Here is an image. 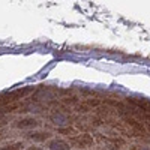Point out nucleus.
Wrapping results in <instances>:
<instances>
[{
  "instance_id": "nucleus-4",
  "label": "nucleus",
  "mask_w": 150,
  "mask_h": 150,
  "mask_svg": "<svg viewBox=\"0 0 150 150\" xmlns=\"http://www.w3.org/2000/svg\"><path fill=\"white\" fill-rule=\"evenodd\" d=\"M38 120L36 119H33V117H26V119H21V120H18L17 122V128H21V129H24V128H35V126H38Z\"/></svg>"
},
{
  "instance_id": "nucleus-10",
  "label": "nucleus",
  "mask_w": 150,
  "mask_h": 150,
  "mask_svg": "<svg viewBox=\"0 0 150 150\" xmlns=\"http://www.w3.org/2000/svg\"><path fill=\"white\" fill-rule=\"evenodd\" d=\"M75 101H77L75 98H68V99H65V102H66V104H74Z\"/></svg>"
},
{
  "instance_id": "nucleus-5",
  "label": "nucleus",
  "mask_w": 150,
  "mask_h": 150,
  "mask_svg": "<svg viewBox=\"0 0 150 150\" xmlns=\"http://www.w3.org/2000/svg\"><path fill=\"white\" fill-rule=\"evenodd\" d=\"M48 147H50V150H69L71 149V146L63 140H53L48 144Z\"/></svg>"
},
{
  "instance_id": "nucleus-1",
  "label": "nucleus",
  "mask_w": 150,
  "mask_h": 150,
  "mask_svg": "<svg viewBox=\"0 0 150 150\" xmlns=\"http://www.w3.org/2000/svg\"><path fill=\"white\" fill-rule=\"evenodd\" d=\"M30 92H33V87H23V89H18V90H14L11 93H5L0 96V105H5V104H9V102H15L18 99L24 98L26 95H29Z\"/></svg>"
},
{
  "instance_id": "nucleus-7",
  "label": "nucleus",
  "mask_w": 150,
  "mask_h": 150,
  "mask_svg": "<svg viewBox=\"0 0 150 150\" xmlns=\"http://www.w3.org/2000/svg\"><path fill=\"white\" fill-rule=\"evenodd\" d=\"M23 147H24L23 143H14V144H9L6 147H2L0 150H21Z\"/></svg>"
},
{
  "instance_id": "nucleus-13",
  "label": "nucleus",
  "mask_w": 150,
  "mask_h": 150,
  "mask_svg": "<svg viewBox=\"0 0 150 150\" xmlns=\"http://www.w3.org/2000/svg\"><path fill=\"white\" fill-rule=\"evenodd\" d=\"M2 126H3V123H0V128H2Z\"/></svg>"
},
{
  "instance_id": "nucleus-12",
  "label": "nucleus",
  "mask_w": 150,
  "mask_h": 150,
  "mask_svg": "<svg viewBox=\"0 0 150 150\" xmlns=\"http://www.w3.org/2000/svg\"><path fill=\"white\" fill-rule=\"evenodd\" d=\"M27 150H44V149H39V147H29Z\"/></svg>"
},
{
  "instance_id": "nucleus-9",
  "label": "nucleus",
  "mask_w": 150,
  "mask_h": 150,
  "mask_svg": "<svg viewBox=\"0 0 150 150\" xmlns=\"http://www.w3.org/2000/svg\"><path fill=\"white\" fill-rule=\"evenodd\" d=\"M21 107V104H11V105H8L5 110H3V112H9V111H14V110H17V108H20Z\"/></svg>"
},
{
  "instance_id": "nucleus-14",
  "label": "nucleus",
  "mask_w": 150,
  "mask_h": 150,
  "mask_svg": "<svg viewBox=\"0 0 150 150\" xmlns=\"http://www.w3.org/2000/svg\"><path fill=\"white\" fill-rule=\"evenodd\" d=\"M149 129H150V123H149Z\"/></svg>"
},
{
  "instance_id": "nucleus-11",
  "label": "nucleus",
  "mask_w": 150,
  "mask_h": 150,
  "mask_svg": "<svg viewBox=\"0 0 150 150\" xmlns=\"http://www.w3.org/2000/svg\"><path fill=\"white\" fill-rule=\"evenodd\" d=\"M131 150H146V149H143V147H138V146H134Z\"/></svg>"
},
{
  "instance_id": "nucleus-3",
  "label": "nucleus",
  "mask_w": 150,
  "mask_h": 150,
  "mask_svg": "<svg viewBox=\"0 0 150 150\" xmlns=\"http://www.w3.org/2000/svg\"><path fill=\"white\" fill-rule=\"evenodd\" d=\"M72 144H75L77 147H90L93 144V138L89 135V134H81V135H77L72 138Z\"/></svg>"
},
{
  "instance_id": "nucleus-2",
  "label": "nucleus",
  "mask_w": 150,
  "mask_h": 150,
  "mask_svg": "<svg viewBox=\"0 0 150 150\" xmlns=\"http://www.w3.org/2000/svg\"><path fill=\"white\" fill-rule=\"evenodd\" d=\"M128 102H129V104H132V105H135V107H138V108H141L143 114H144L147 119H150V101H149V99L128 98Z\"/></svg>"
},
{
  "instance_id": "nucleus-8",
  "label": "nucleus",
  "mask_w": 150,
  "mask_h": 150,
  "mask_svg": "<svg viewBox=\"0 0 150 150\" xmlns=\"http://www.w3.org/2000/svg\"><path fill=\"white\" fill-rule=\"evenodd\" d=\"M59 134H69V135H77V131L74 128H66V129H59Z\"/></svg>"
},
{
  "instance_id": "nucleus-6",
  "label": "nucleus",
  "mask_w": 150,
  "mask_h": 150,
  "mask_svg": "<svg viewBox=\"0 0 150 150\" xmlns=\"http://www.w3.org/2000/svg\"><path fill=\"white\" fill-rule=\"evenodd\" d=\"M30 140H33V141H45V140H48L50 135L48 132H32V134H29L27 135Z\"/></svg>"
}]
</instances>
